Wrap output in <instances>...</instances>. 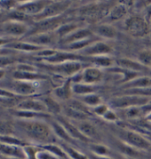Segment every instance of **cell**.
Returning <instances> with one entry per match:
<instances>
[{
  "label": "cell",
  "mask_w": 151,
  "mask_h": 159,
  "mask_svg": "<svg viewBox=\"0 0 151 159\" xmlns=\"http://www.w3.org/2000/svg\"><path fill=\"white\" fill-rule=\"evenodd\" d=\"M17 125H19V127L29 139L43 144L50 143L51 134L53 132L50 125L49 126L44 122H42L38 119H21L17 122Z\"/></svg>",
  "instance_id": "obj_1"
},
{
  "label": "cell",
  "mask_w": 151,
  "mask_h": 159,
  "mask_svg": "<svg viewBox=\"0 0 151 159\" xmlns=\"http://www.w3.org/2000/svg\"><path fill=\"white\" fill-rule=\"evenodd\" d=\"M126 32L134 37H144L149 33V21L139 15L130 16L125 22Z\"/></svg>",
  "instance_id": "obj_2"
},
{
  "label": "cell",
  "mask_w": 151,
  "mask_h": 159,
  "mask_svg": "<svg viewBox=\"0 0 151 159\" xmlns=\"http://www.w3.org/2000/svg\"><path fill=\"white\" fill-rule=\"evenodd\" d=\"M149 102V98L133 95H121L111 100L112 107L117 109H130L133 107H140L147 105Z\"/></svg>",
  "instance_id": "obj_3"
},
{
  "label": "cell",
  "mask_w": 151,
  "mask_h": 159,
  "mask_svg": "<svg viewBox=\"0 0 151 159\" xmlns=\"http://www.w3.org/2000/svg\"><path fill=\"white\" fill-rule=\"evenodd\" d=\"M72 3L70 1H50L49 5L45 7L43 11L34 17L35 21H40L46 19L55 18L60 16L64 11L70 6Z\"/></svg>",
  "instance_id": "obj_4"
},
{
  "label": "cell",
  "mask_w": 151,
  "mask_h": 159,
  "mask_svg": "<svg viewBox=\"0 0 151 159\" xmlns=\"http://www.w3.org/2000/svg\"><path fill=\"white\" fill-rule=\"evenodd\" d=\"M47 67L57 75L72 78L82 71V64L81 61H68L57 65H47Z\"/></svg>",
  "instance_id": "obj_5"
},
{
  "label": "cell",
  "mask_w": 151,
  "mask_h": 159,
  "mask_svg": "<svg viewBox=\"0 0 151 159\" xmlns=\"http://www.w3.org/2000/svg\"><path fill=\"white\" fill-rule=\"evenodd\" d=\"M28 26L23 21L7 20L6 21L2 22L1 25V33L6 36L20 37L28 33Z\"/></svg>",
  "instance_id": "obj_6"
},
{
  "label": "cell",
  "mask_w": 151,
  "mask_h": 159,
  "mask_svg": "<svg viewBox=\"0 0 151 159\" xmlns=\"http://www.w3.org/2000/svg\"><path fill=\"white\" fill-rule=\"evenodd\" d=\"M123 142L141 152L151 150L150 141L135 131H126L125 134Z\"/></svg>",
  "instance_id": "obj_7"
},
{
  "label": "cell",
  "mask_w": 151,
  "mask_h": 159,
  "mask_svg": "<svg viewBox=\"0 0 151 159\" xmlns=\"http://www.w3.org/2000/svg\"><path fill=\"white\" fill-rule=\"evenodd\" d=\"M61 23L62 18L60 16L36 21L33 29L30 31V34H28V35L56 32L57 30L59 29V27L61 26Z\"/></svg>",
  "instance_id": "obj_8"
},
{
  "label": "cell",
  "mask_w": 151,
  "mask_h": 159,
  "mask_svg": "<svg viewBox=\"0 0 151 159\" xmlns=\"http://www.w3.org/2000/svg\"><path fill=\"white\" fill-rule=\"evenodd\" d=\"M49 1H25L19 3L17 6V11L27 16L36 17L45 9V7L49 5Z\"/></svg>",
  "instance_id": "obj_9"
},
{
  "label": "cell",
  "mask_w": 151,
  "mask_h": 159,
  "mask_svg": "<svg viewBox=\"0 0 151 159\" xmlns=\"http://www.w3.org/2000/svg\"><path fill=\"white\" fill-rule=\"evenodd\" d=\"M112 52V48L109 43L102 42V41H96L89 47L80 51V54H82L85 57H98V56H109Z\"/></svg>",
  "instance_id": "obj_10"
},
{
  "label": "cell",
  "mask_w": 151,
  "mask_h": 159,
  "mask_svg": "<svg viewBox=\"0 0 151 159\" xmlns=\"http://www.w3.org/2000/svg\"><path fill=\"white\" fill-rule=\"evenodd\" d=\"M83 59H85V57H82V55H78L72 52H66V51H57L50 57L43 58L42 60L47 63L48 65H57V64L68 62V61H81Z\"/></svg>",
  "instance_id": "obj_11"
},
{
  "label": "cell",
  "mask_w": 151,
  "mask_h": 159,
  "mask_svg": "<svg viewBox=\"0 0 151 159\" xmlns=\"http://www.w3.org/2000/svg\"><path fill=\"white\" fill-rule=\"evenodd\" d=\"M16 110L20 111H33V112H39V113H49V110L43 101L38 99H25L17 104Z\"/></svg>",
  "instance_id": "obj_12"
},
{
  "label": "cell",
  "mask_w": 151,
  "mask_h": 159,
  "mask_svg": "<svg viewBox=\"0 0 151 159\" xmlns=\"http://www.w3.org/2000/svg\"><path fill=\"white\" fill-rule=\"evenodd\" d=\"M10 91L14 93L16 96H32L37 91V87L34 84L33 81H25V80H16L12 82Z\"/></svg>",
  "instance_id": "obj_13"
},
{
  "label": "cell",
  "mask_w": 151,
  "mask_h": 159,
  "mask_svg": "<svg viewBox=\"0 0 151 159\" xmlns=\"http://www.w3.org/2000/svg\"><path fill=\"white\" fill-rule=\"evenodd\" d=\"M57 38H58V35L56 32H51V33H45V34L28 35L26 41L33 44L44 48L47 46H52L54 43H56L57 42Z\"/></svg>",
  "instance_id": "obj_14"
},
{
  "label": "cell",
  "mask_w": 151,
  "mask_h": 159,
  "mask_svg": "<svg viewBox=\"0 0 151 159\" xmlns=\"http://www.w3.org/2000/svg\"><path fill=\"white\" fill-rule=\"evenodd\" d=\"M57 121H58L65 127V129L69 134V135L72 137L74 141H80V142H90L89 139H87L80 133V131L79 130L78 127L75 125V124L73 123V121H70L67 118H64V117H57Z\"/></svg>",
  "instance_id": "obj_15"
},
{
  "label": "cell",
  "mask_w": 151,
  "mask_h": 159,
  "mask_svg": "<svg viewBox=\"0 0 151 159\" xmlns=\"http://www.w3.org/2000/svg\"><path fill=\"white\" fill-rule=\"evenodd\" d=\"M103 79V73L102 69L96 66H90L82 70V82L95 85L100 83Z\"/></svg>",
  "instance_id": "obj_16"
},
{
  "label": "cell",
  "mask_w": 151,
  "mask_h": 159,
  "mask_svg": "<svg viewBox=\"0 0 151 159\" xmlns=\"http://www.w3.org/2000/svg\"><path fill=\"white\" fill-rule=\"evenodd\" d=\"M73 123L78 127L80 133L89 141L95 140L99 137L96 127L88 120H77V121H73Z\"/></svg>",
  "instance_id": "obj_17"
},
{
  "label": "cell",
  "mask_w": 151,
  "mask_h": 159,
  "mask_svg": "<svg viewBox=\"0 0 151 159\" xmlns=\"http://www.w3.org/2000/svg\"><path fill=\"white\" fill-rule=\"evenodd\" d=\"M24 148L1 143L0 150H1L2 156L6 158L26 159V153H25Z\"/></svg>",
  "instance_id": "obj_18"
},
{
  "label": "cell",
  "mask_w": 151,
  "mask_h": 159,
  "mask_svg": "<svg viewBox=\"0 0 151 159\" xmlns=\"http://www.w3.org/2000/svg\"><path fill=\"white\" fill-rule=\"evenodd\" d=\"M95 36V34H93V32L89 29H85V28H80V29L75 30L72 34L67 35L66 37L63 38V43L65 45H68L76 42H80L82 40L88 39L90 37Z\"/></svg>",
  "instance_id": "obj_19"
},
{
  "label": "cell",
  "mask_w": 151,
  "mask_h": 159,
  "mask_svg": "<svg viewBox=\"0 0 151 159\" xmlns=\"http://www.w3.org/2000/svg\"><path fill=\"white\" fill-rule=\"evenodd\" d=\"M72 86H73V82L71 80V78H69L61 86H58L53 90L52 95H53L54 98L62 100V101L69 100L73 94Z\"/></svg>",
  "instance_id": "obj_20"
},
{
  "label": "cell",
  "mask_w": 151,
  "mask_h": 159,
  "mask_svg": "<svg viewBox=\"0 0 151 159\" xmlns=\"http://www.w3.org/2000/svg\"><path fill=\"white\" fill-rule=\"evenodd\" d=\"M6 48L16 50V51H24V52H39L43 51L45 48L33 44L31 43H28L27 41H21V42H11L6 44Z\"/></svg>",
  "instance_id": "obj_21"
},
{
  "label": "cell",
  "mask_w": 151,
  "mask_h": 159,
  "mask_svg": "<svg viewBox=\"0 0 151 159\" xmlns=\"http://www.w3.org/2000/svg\"><path fill=\"white\" fill-rule=\"evenodd\" d=\"M118 67L129 70L132 72L135 73H139L140 74L142 71H144L146 67L144 66H142L138 60H134L131 58H120L117 61Z\"/></svg>",
  "instance_id": "obj_22"
},
{
  "label": "cell",
  "mask_w": 151,
  "mask_h": 159,
  "mask_svg": "<svg viewBox=\"0 0 151 159\" xmlns=\"http://www.w3.org/2000/svg\"><path fill=\"white\" fill-rule=\"evenodd\" d=\"M50 127L52 129V132L56 134V136L58 139L62 140L63 142H66V143L72 144L73 145L74 140L69 135V134L65 129V127L58 121H57V120L56 121H52L50 123Z\"/></svg>",
  "instance_id": "obj_23"
},
{
  "label": "cell",
  "mask_w": 151,
  "mask_h": 159,
  "mask_svg": "<svg viewBox=\"0 0 151 159\" xmlns=\"http://www.w3.org/2000/svg\"><path fill=\"white\" fill-rule=\"evenodd\" d=\"M95 34L104 39H115L117 35V29L110 24H102L96 27L95 30Z\"/></svg>",
  "instance_id": "obj_24"
},
{
  "label": "cell",
  "mask_w": 151,
  "mask_h": 159,
  "mask_svg": "<svg viewBox=\"0 0 151 159\" xmlns=\"http://www.w3.org/2000/svg\"><path fill=\"white\" fill-rule=\"evenodd\" d=\"M151 88V76H139L136 79L124 84L125 89Z\"/></svg>",
  "instance_id": "obj_25"
},
{
  "label": "cell",
  "mask_w": 151,
  "mask_h": 159,
  "mask_svg": "<svg viewBox=\"0 0 151 159\" xmlns=\"http://www.w3.org/2000/svg\"><path fill=\"white\" fill-rule=\"evenodd\" d=\"M128 7L124 5L122 2H120L118 5H116L112 7L109 11L108 19H110L112 21H117L119 20H122L127 14Z\"/></svg>",
  "instance_id": "obj_26"
},
{
  "label": "cell",
  "mask_w": 151,
  "mask_h": 159,
  "mask_svg": "<svg viewBox=\"0 0 151 159\" xmlns=\"http://www.w3.org/2000/svg\"><path fill=\"white\" fill-rule=\"evenodd\" d=\"M73 93L75 95H78L80 97H84L89 94H94L96 91L95 85H90L84 82L80 83H73L72 86Z\"/></svg>",
  "instance_id": "obj_27"
},
{
  "label": "cell",
  "mask_w": 151,
  "mask_h": 159,
  "mask_svg": "<svg viewBox=\"0 0 151 159\" xmlns=\"http://www.w3.org/2000/svg\"><path fill=\"white\" fill-rule=\"evenodd\" d=\"M60 146L66 155L67 159H89L88 155H85L82 152H80L79 149L74 148L72 144L63 142Z\"/></svg>",
  "instance_id": "obj_28"
},
{
  "label": "cell",
  "mask_w": 151,
  "mask_h": 159,
  "mask_svg": "<svg viewBox=\"0 0 151 159\" xmlns=\"http://www.w3.org/2000/svg\"><path fill=\"white\" fill-rule=\"evenodd\" d=\"M118 148V150L121 152V153L125 155L126 157H131V158H138L140 157V154L141 151L136 149V148L131 147L130 145H128L127 143H126L123 141H118L116 145Z\"/></svg>",
  "instance_id": "obj_29"
},
{
  "label": "cell",
  "mask_w": 151,
  "mask_h": 159,
  "mask_svg": "<svg viewBox=\"0 0 151 159\" xmlns=\"http://www.w3.org/2000/svg\"><path fill=\"white\" fill-rule=\"evenodd\" d=\"M85 59L91 61L98 68H110L113 65V60L109 56H98V57H85Z\"/></svg>",
  "instance_id": "obj_30"
},
{
  "label": "cell",
  "mask_w": 151,
  "mask_h": 159,
  "mask_svg": "<svg viewBox=\"0 0 151 159\" xmlns=\"http://www.w3.org/2000/svg\"><path fill=\"white\" fill-rule=\"evenodd\" d=\"M13 78L16 80H25V81H37L39 80L45 79V77L42 74L37 73H22L16 71L13 74Z\"/></svg>",
  "instance_id": "obj_31"
},
{
  "label": "cell",
  "mask_w": 151,
  "mask_h": 159,
  "mask_svg": "<svg viewBox=\"0 0 151 159\" xmlns=\"http://www.w3.org/2000/svg\"><path fill=\"white\" fill-rule=\"evenodd\" d=\"M82 27H80L79 23H66L64 25H61L59 27V29L56 31V33L58 35L59 38H65L66 37L67 35H69L70 34H72L73 32H74L75 30L80 29Z\"/></svg>",
  "instance_id": "obj_32"
},
{
  "label": "cell",
  "mask_w": 151,
  "mask_h": 159,
  "mask_svg": "<svg viewBox=\"0 0 151 159\" xmlns=\"http://www.w3.org/2000/svg\"><path fill=\"white\" fill-rule=\"evenodd\" d=\"M41 148L49 151L51 154H53L54 156H56L59 159H66V155L65 153L64 149L62 148L60 145H57L53 143H47V144H43L41 146Z\"/></svg>",
  "instance_id": "obj_33"
},
{
  "label": "cell",
  "mask_w": 151,
  "mask_h": 159,
  "mask_svg": "<svg viewBox=\"0 0 151 159\" xmlns=\"http://www.w3.org/2000/svg\"><path fill=\"white\" fill-rule=\"evenodd\" d=\"M80 102H82L86 106H91L93 108H95L96 106L102 104V98L100 96H98L97 94H89L84 97H80Z\"/></svg>",
  "instance_id": "obj_34"
},
{
  "label": "cell",
  "mask_w": 151,
  "mask_h": 159,
  "mask_svg": "<svg viewBox=\"0 0 151 159\" xmlns=\"http://www.w3.org/2000/svg\"><path fill=\"white\" fill-rule=\"evenodd\" d=\"M90 153L95 154L102 157H111V150L107 146L101 143H91L90 144Z\"/></svg>",
  "instance_id": "obj_35"
},
{
  "label": "cell",
  "mask_w": 151,
  "mask_h": 159,
  "mask_svg": "<svg viewBox=\"0 0 151 159\" xmlns=\"http://www.w3.org/2000/svg\"><path fill=\"white\" fill-rule=\"evenodd\" d=\"M1 143L12 145V146H19V147H23V148L28 146L27 142L10 134H3V135L1 134Z\"/></svg>",
  "instance_id": "obj_36"
},
{
  "label": "cell",
  "mask_w": 151,
  "mask_h": 159,
  "mask_svg": "<svg viewBox=\"0 0 151 159\" xmlns=\"http://www.w3.org/2000/svg\"><path fill=\"white\" fill-rule=\"evenodd\" d=\"M122 95H133V96H138V97H143L149 98V97H151V88L125 89L123 91Z\"/></svg>",
  "instance_id": "obj_37"
},
{
  "label": "cell",
  "mask_w": 151,
  "mask_h": 159,
  "mask_svg": "<svg viewBox=\"0 0 151 159\" xmlns=\"http://www.w3.org/2000/svg\"><path fill=\"white\" fill-rule=\"evenodd\" d=\"M138 61L144 66L146 68H151V50H144L141 51L138 54Z\"/></svg>",
  "instance_id": "obj_38"
},
{
  "label": "cell",
  "mask_w": 151,
  "mask_h": 159,
  "mask_svg": "<svg viewBox=\"0 0 151 159\" xmlns=\"http://www.w3.org/2000/svg\"><path fill=\"white\" fill-rule=\"evenodd\" d=\"M43 102H45L47 108L49 110V112L50 111V112L53 111L55 113L60 112L61 107L59 106V104L57 102V99H55L54 97H47V98H45L44 100H43Z\"/></svg>",
  "instance_id": "obj_39"
},
{
  "label": "cell",
  "mask_w": 151,
  "mask_h": 159,
  "mask_svg": "<svg viewBox=\"0 0 151 159\" xmlns=\"http://www.w3.org/2000/svg\"><path fill=\"white\" fill-rule=\"evenodd\" d=\"M16 71L18 72H22V73H37L36 72V68L28 64H19L17 66Z\"/></svg>",
  "instance_id": "obj_40"
},
{
  "label": "cell",
  "mask_w": 151,
  "mask_h": 159,
  "mask_svg": "<svg viewBox=\"0 0 151 159\" xmlns=\"http://www.w3.org/2000/svg\"><path fill=\"white\" fill-rule=\"evenodd\" d=\"M36 159H59L56 156H54L53 154H51L47 150H44L43 148H40L38 152L36 154Z\"/></svg>",
  "instance_id": "obj_41"
},
{
  "label": "cell",
  "mask_w": 151,
  "mask_h": 159,
  "mask_svg": "<svg viewBox=\"0 0 151 159\" xmlns=\"http://www.w3.org/2000/svg\"><path fill=\"white\" fill-rule=\"evenodd\" d=\"M109 110L110 109L108 107V105L104 104V103H102V104H100V105H98V106H96V107L94 108V112L96 115H98V116L103 117Z\"/></svg>",
  "instance_id": "obj_42"
},
{
  "label": "cell",
  "mask_w": 151,
  "mask_h": 159,
  "mask_svg": "<svg viewBox=\"0 0 151 159\" xmlns=\"http://www.w3.org/2000/svg\"><path fill=\"white\" fill-rule=\"evenodd\" d=\"M127 116L130 118H136L140 115V107H133L127 109Z\"/></svg>",
  "instance_id": "obj_43"
},
{
  "label": "cell",
  "mask_w": 151,
  "mask_h": 159,
  "mask_svg": "<svg viewBox=\"0 0 151 159\" xmlns=\"http://www.w3.org/2000/svg\"><path fill=\"white\" fill-rule=\"evenodd\" d=\"M104 119H106L108 121H116L117 119V114L115 113L112 110H109L106 112V114L103 117Z\"/></svg>",
  "instance_id": "obj_44"
},
{
  "label": "cell",
  "mask_w": 151,
  "mask_h": 159,
  "mask_svg": "<svg viewBox=\"0 0 151 159\" xmlns=\"http://www.w3.org/2000/svg\"><path fill=\"white\" fill-rule=\"evenodd\" d=\"M89 158V159H114L112 158V157H102V156H97V155H95V154L89 153L88 155Z\"/></svg>",
  "instance_id": "obj_45"
},
{
  "label": "cell",
  "mask_w": 151,
  "mask_h": 159,
  "mask_svg": "<svg viewBox=\"0 0 151 159\" xmlns=\"http://www.w3.org/2000/svg\"><path fill=\"white\" fill-rule=\"evenodd\" d=\"M145 17L144 18L149 22V21H151V3L150 5L145 9Z\"/></svg>",
  "instance_id": "obj_46"
},
{
  "label": "cell",
  "mask_w": 151,
  "mask_h": 159,
  "mask_svg": "<svg viewBox=\"0 0 151 159\" xmlns=\"http://www.w3.org/2000/svg\"><path fill=\"white\" fill-rule=\"evenodd\" d=\"M147 119H148V120H149V121H151V111L147 115Z\"/></svg>",
  "instance_id": "obj_47"
},
{
  "label": "cell",
  "mask_w": 151,
  "mask_h": 159,
  "mask_svg": "<svg viewBox=\"0 0 151 159\" xmlns=\"http://www.w3.org/2000/svg\"><path fill=\"white\" fill-rule=\"evenodd\" d=\"M6 159H20V158H6Z\"/></svg>",
  "instance_id": "obj_48"
},
{
  "label": "cell",
  "mask_w": 151,
  "mask_h": 159,
  "mask_svg": "<svg viewBox=\"0 0 151 159\" xmlns=\"http://www.w3.org/2000/svg\"><path fill=\"white\" fill-rule=\"evenodd\" d=\"M149 76H151V72H150V73H149Z\"/></svg>",
  "instance_id": "obj_49"
},
{
  "label": "cell",
  "mask_w": 151,
  "mask_h": 159,
  "mask_svg": "<svg viewBox=\"0 0 151 159\" xmlns=\"http://www.w3.org/2000/svg\"><path fill=\"white\" fill-rule=\"evenodd\" d=\"M149 141H150V142H151V138H150V139H149Z\"/></svg>",
  "instance_id": "obj_50"
},
{
  "label": "cell",
  "mask_w": 151,
  "mask_h": 159,
  "mask_svg": "<svg viewBox=\"0 0 151 159\" xmlns=\"http://www.w3.org/2000/svg\"><path fill=\"white\" fill-rule=\"evenodd\" d=\"M66 159H67V158H66Z\"/></svg>",
  "instance_id": "obj_51"
}]
</instances>
